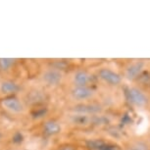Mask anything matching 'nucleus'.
Segmentation results:
<instances>
[{
	"instance_id": "obj_1",
	"label": "nucleus",
	"mask_w": 150,
	"mask_h": 150,
	"mask_svg": "<svg viewBox=\"0 0 150 150\" xmlns=\"http://www.w3.org/2000/svg\"><path fill=\"white\" fill-rule=\"evenodd\" d=\"M98 86L97 102L105 109L106 112L118 111L126 104V96L123 88H113L102 86Z\"/></svg>"
},
{
	"instance_id": "obj_2",
	"label": "nucleus",
	"mask_w": 150,
	"mask_h": 150,
	"mask_svg": "<svg viewBox=\"0 0 150 150\" xmlns=\"http://www.w3.org/2000/svg\"><path fill=\"white\" fill-rule=\"evenodd\" d=\"M91 70L95 76L97 86L113 87V88H123L125 80L120 70L105 64L99 65Z\"/></svg>"
},
{
	"instance_id": "obj_3",
	"label": "nucleus",
	"mask_w": 150,
	"mask_h": 150,
	"mask_svg": "<svg viewBox=\"0 0 150 150\" xmlns=\"http://www.w3.org/2000/svg\"><path fill=\"white\" fill-rule=\"evenodd\" d=\"M98 86H66L65 96L69 105L96 102L98 98Z\"/></svg>"
},
{
	"instance_id": "obj_4",
	"label": "nucleus",
	"mask_w": 150,
	"mask_h": 150,
	"mask_svg": "<svg viewBox=\"0 0 150 150\" xmlns=\"http://www.w3.org/2000/svg\"><path fill=\"white\" fill-rule=\"evenodd\" d=\"M106 114V113H104ZM104 114L101 115H90L84 113H78L67 111L64 113L62 120L66 125L78 129H86L96 127L99 122L102 120Z\"/></svg>"
},
{
	"instance_id": "obj_5",
	"label": "nucleus",
	"mask_w": 150,
	"mask_h": 150,
	"mask_svg": "<svg viewBox=\"0 0 150 150\" xmlns=\"http://www.w3.org/2000/svg\"><path fill=\"white\" fill-rule=\"evenodd\" d=\"M126 101L135 109L149 110L150 108V91L138 84L131 83L125 90Z\"/></svg>"
},
{
	"instance_id": "obj_6",
	"label": "nucleus",
	"mask_w": 150,
	"mask_h": 150,
	"mask_svg": "<svg viewBox=\"0 0 150 150\" xmlns=\"http://www.w3.org/2000/svg\"><path fill=\"white\" fill-rule=\"evenodd\" d=\"M66 86H97L95 76L91 69L77 68L67 73Z\"/></svg>"
},
{
	"instance_id": "obj_7",
	"label": "nucleus",
	"mask_w": 150,
	"mask_h": 150,
	"mask_svg": "<svg viewBox=\"0 0 150 150\" xmlns=\"http://www.w3.org/2000/svg\"><path fill=\"white\" fill-rule=\"evenodd\" d=\"M67 72L62 71L52 65H48L43 70H41L39 75V81L45 87L56 88L61 86H65L66 83Z\"/></svg>"
},
{
	"instance_id": "obj_8",
	"label": "nucleus",
	"mask_w": 150,
	"mask_h": 150,
	"mask_svg": "<svg viewBox=\"0 0 150 150\" xmlns=\"http://www.w3.org/2000/svg\"><path fill=\"white\" fill-rule=\"evenodd\" d=\"M147 71V62L141 59L129 60L122 67L120 72L123 76L125 81L134 83L141 76Z\"/></svg>"
},
{
	"instance_id": "obj_9",
	"label": "nucleus",
	"mask_w": 150,
	"mask_h": 150,
	"mask_svg": "<svg viewBox=\"0 0 150 150\" xmlns=\"http://www.w3.org/2000/svg\"><path fill=\"white\" fill-rule=\"evenodd\" d=\"M121 150H150V140L145 135H132L122 141Z\"/></svg>"
},
{
	"instance_id": "obj_10",
	"label": "nucleus",
	"mask_w": 150,
	"mask_h": 150,
	"mask_svg": "<svg viewBox=\"0 0 150 150\" xmlns=\"http://www.w3.org/2000/svg\"><path fill=\"white\" fill-rule=\"evenodd\" d=\"M1 105L7 111L14 114H24L27 111L26 103L15 95H10L1 100Z\"/></svg>"
},
{
	"instance_id": "obj_11",
	"label": "nucleus",
	"mask_w": 150,
	"mask_h": 150,
	"mask_svg": "<svg viewBox=\"0 0 150 150\" xmlns=\"http://www.w3.org/2000/svg\"><path fill=\"white\" fill-rule=\"evenodd\" d=\"M26 100L24 102L26 104H30L33 106H39L46 101V94L45 91L40 88H32L27 92Z\"/></svg>"
},
{
	"instance_id": "obj_12",
	"label": "nucleus",
	"mask_w": 150,
	"mask_h": 150,
	"mask_svg": "<svg viewBox=\"0 0 150 150\" xmlns=\"http://www.w3.org/2000/svg\"><path fill=\"white\" fill-rule=\"evenodd\" d=\"M41 129L45 135L55 137V135L60 134L62 132V124L54 119H48L42 123Z\"/></svg>"
},
{
	"instance_id": "obj_13",
	"label": "nucleus",
	"mask_w": 150,
	"mask_h": 150,
	"mask_svg": "<svg viewBox=\"0 0 150 150\" xmlns=\"http://www.w3.org/2000/svg\"><path fill=\"white\" fill-rule=\"evenodd\" d=\"M21 90V86H19V83H17L16 81H11V80H4L0 83V91L2 94L5 95H14L16 93L20 92Z\"/></svg>"
},
{
	"instance_id": "obj_14",
	"label": "nucleus",
	"mask_w": 150,
	"mask_h": 150,
	"mask_svg": "<svg viewBox=\"0 0 150 150\" xmlns=\"http://www.w3.org/2000/svg\"><path fill=\"white\" fill-rule=\"evenodd\" d=\"M56 150H89L83 144H79L76 142H65L60 144Z\"/></svg>"
},
{
	"instance_id": "obj_15",
	"label": "nucleus",
	"mask_w": 150,
	"mask_h": 150,
	"mask_svg": "<svg viewBox=\"0 0 150 150\" xmlns=\"http://www.w3.org/2000/svg\"><path fill=\"white\" fill-rule=\"evenodd\" d=\"M16 63V59L13 58H0V71L8 72L13 68Z\"/></svg>"
},
{
	"instance_id": "obj_16",
	"label": "nucleus",
	"mask_w": 150,
	"mask_h": 150,
	"mask_svg": "<svg viewBox=\"0 0 150 150\" xmlns=\"http://www.w3.org/2000/svg\"><path fill=\"white\" fill-rule=\"evenodd\" d=\"M11 141L14 145H22L25 141V135L23 134L22 132L20 131H16L14 134H12V137H11Z\"/></svg>"
},
{
	"instance_id": "obj_17",
	"label": "nucleus",
	"mask_w": 150,
	"mask_h": 150,
	"mask_svg": "<svg viewBox=\"0 0 150 150\" xmlns=\"http://www.w3.org/2000/svg\"><path fill=\"white\" fill-rule=\"evenodd\" d=\"M145 137L148 138V139L150 140V126H149V128H148V129H147V132H146V134H144Z\"/></svg>"
},
{
	"instance_id": "obj_18",
	"label": "nucleus",
	"mask_w": 150,
	"mask_h": 150,
	"mask_svg": "<svg viewBox=\"0 0 150 150\" xmlns=\"http://www.w3.org/2000/svg\"><path fill=\"white\" fill-rule=\"evenodd\" d=\"M5 150H11V149H5Z\"/></svg>"
},
{
	"instance_id": "obj_19",
	"label": "nucleus",
	"mask_w": 150,
	"mask_h": 150,
	"mask_svg": "<svg viewBox=\"0 0 150 150\" xmlns=\"http://www.w3.org/2000/svg\"><path fill=\"white\" fill-rule=\"evenodd\" d=\"M148 111H149V112H150V108H149V110H148Z\"/></svg>"
},
{
	"instance_id": "obj_20",
	"label": "nucleus",
	"mask_w": 150,
	"mask_h": 150,
	"mask_svg": "<svg viewBox=\"0 0 150 150\" xmlns=\"http://www.w3.org/2000/svg\"><path fill=\"white\" fill-rule=\"evenodd\" d=\"M25 150H28V149H25Z\"/></svg>"
}]
</instances>
